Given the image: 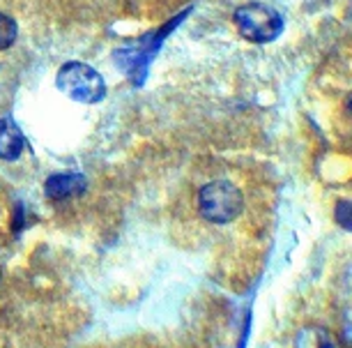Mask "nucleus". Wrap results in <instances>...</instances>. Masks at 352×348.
I'll use <instances>...</instances> for the list:
<instances>
[{
	"label": "nucleus",
	"instance_id": "nucleus-1",
	"mask_svg": "<svg viewBox=\"0 0 352 348\" xmlns=\"http://www.w3.org/2000/svg\"><path fill=\"white\" fill-rule=\"evenodd\" d=\"M56 85L63 95H67L78 104H99L106 97L104 76L95 67L78 63V60H69L58 70Z\"/></svg>",
	"mask_w": 352,
	"mask_h": 348
},
{
	"label": "nucleus",
	"instance_id": "nucleus-2",
	"mask_svg": "<svg viewBox=\"0 0 352 348\" xmlns=\"http://www.w3.org/2000/svg\"><path fill=\"white\" fill-rule=\"evenodd\" d=\"M237 32L249 39L254 44H267L283 32V17L278 14V10H274L272 5L265 3H247L240 5L232 14Z\"/></svg>",
	"mask_w": 352,
	"mask_h": 348
},
{
	"label": "nucleus",
	"instance_id": "nucleus-3",
	"mask_svg": "<svg viewBox=\"0 0 352 348\" xmlns=\"http://www.w3.org/2000/svg\"><path fill=\"white\" fill-rule=\"evenodd\" d=\"M244 196L228 180H214L198 192V210L212 224H228L240 217Z\"/></svg>",
	"mask_w": 352,
	"mask_h": 348
},
{
	"label": "nucleus",
	"instance_id": "nucleus-4",
	"mask_svg": "<svg viewBox=\"0 0 352 348\" xmlns=\"http://www.w3.org/2000/svg\"><path fill=\"white\" fill-rule=\"evenodd\" d=\"M85 187H88V183H85L81 173H53V176L46 178L44 192L51 201H67L81 196Z\"/></svg>",
	"mask_w": 352,
	"mask_h": 348
},
{
	"label": "nucleus",
	"instance_id": "nucleus-5",
	"mask_svg": "<svg viewBox=\"0 0 352 348\" xmlns=\"http://www.w3.org/2000/svg\"><path fill=\"white\" fill-rule=\"evenodd\" d=\"M23 134L19 125L10 118H0V159L14 162L23 152Z\"/></svg>",
	"mask_w": 352,
	"mask_h": 348
},
{
	"label": "nucleus",
	"instance_id": "nucleus-6",
	"mask_svg": "<svg viewBox=\"0 0 352 348\" xmlns=\"http://www.w3.org/2000/svg\"><path fill=\"white\" fill-rule=\"evenodd\" d=\"M295 348H343L336 334L322 325H307L297 332Z\"/></svg>",
	"mask_w": 352,
	"mask_h": 348
},
{
	"label": "nucleus",
	"instance_id": "nucleus-7",
	"mask_svg": "<svg viewBox=\"0 0 352 348\" xmlns=\"http://www.w3.org/2000/svg\"><path fill=\"white\" fill-rule=\"evenodd\" d=\"M16 35H19L16 21L10 14L0 12V51L10 49V46L16 42Z\"/></svg>",
	"mask_w": 352,
	"mask_h": 348
},
{
	"label": "nucleus",
	"instance_id": "nucleus-8",
	"mask_svg": "<svg viewBox=\"0 0 352 348\" xmlns=\"http://www.w3.org/2000/svg\"><path fill=\"white\" fill-rule=\"evenodd\" d=\"M336 224L341 229L352 233V203L350 201H338L336 203Z\"/></svg>",
	"mask_w": 352,
	"mask_h": 348
},
{
	"label": "nucleus",
	"instance_id": "nucleus-9",
	"mask_svg": "<svg viewBox=\"0 0 352 348\" xmlns=\"http://www.w3.org/2000/svg\"><path fill=\"white\" fill-rule=\"evenodd\" d=\"M343 106H345V113H348V116L352 118V92L348 97H345V102H343Z\"/></svg>",
	"mask_w": 352,
	"mask_h": 348
}]
</instances>
